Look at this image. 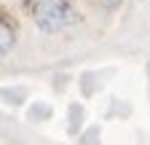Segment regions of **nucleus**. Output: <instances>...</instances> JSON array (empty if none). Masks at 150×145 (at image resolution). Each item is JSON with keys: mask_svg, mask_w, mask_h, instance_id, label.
Masks as SVG:
<instances>
[{"mask_svg": "<svg viewBox=\"0 0 150 145\" xmlns=\"http://www.w3.org/2000/svg\"><path fill=\"white\" fill-rule=\"evenodd\" d=\"M35 22L43 32H56L75 22V14L67 0H38L35 3Z\"/></svg>", "mask_w": 150, "mask_h": 145, "instance_id": "f257e3e1", "label": "nucleus"}]
</instances>
